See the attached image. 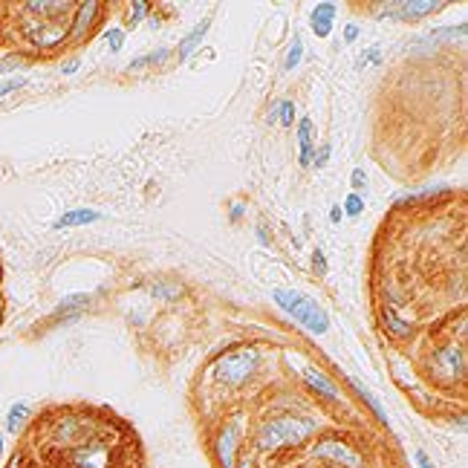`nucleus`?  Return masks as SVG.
<instances>
[{
	"label": "nucleus",
	"instance_id": "nucleus-1",
	"mask_svg": "<svg viewBox=\"0 0 468 468\" xmlns=\"http://www.w3.org/2000/svg\"><path fill=\"white\" fill-rule=\"evenodd\" d=\"M272 295H274V304H278L283 312L292 315V318H295L301 327H307L309 333L324 336L327 329H329V318L324 315V309L315 304V301H309V298H304V295L292 292V289H274Z\"/></svg>",
	"mask_w": 468,
	"mask_h": 468
},
{
	"label": "nucleus",
	"instance_id": "nucleus-2",
	"mask_svg": "<svg viewBox=\"0 0 468 468\" xmlns=\"http://www.w3.org/2000/svg\"><path fill=\"white\" fill-rule=\"evenodd\" d=\"M315 425L309 419H298V417H281V419H272L264 431H260V448H281V445H292L301 443Z\"/></svg>",
	"mask_w": 468,
	"mask_h": 468
},
{
	"label": "nucleus",
	"instance_id": "nucleus-3",
	"mask_svg": "<svg viewBox=\"0 0 468 468\" xmlns=\"http://www.w3.org/2000/svg\"><path fill=\"white\" fill-rule=\"evenodd\" d=\"M255 364H257L255 350H234V353L223 355V359L217 362L214 376H217L220 384H240V382L249 379Z\"/></svg>",
	"mask_w": 468,
	"mask_h": 468
},
{
	"label": "nucleus",
	"instance_id": "nucleus-4",
	"mask_svg": "<svg viewBox=\"0 0 468 468\" xmlns=\"http://www.w3.org/2000/svg\"><path fill=\"white\" fill-rule=\"evenodd\" d=\"M315 457L321 460H333L344 468H362V454H355L350 445L338 443V439H324V443L315 448Z\"/></svg>",
	"mask_w": 468,
	"mask_h": 468
},
{
	"label": "nucleus",
	"instance_id": "nucleus-5",
	"mask_svg": "<svg viewBox=\"0 0 468 468\" xmlns=\"http://www.w3.org/2000/svg\"><path fill=\"white\" fill-rule=\"evenodd\" d=\"M336 3H315V9H312V30H315V35L318 38H327L329 32H333V18H336Z\"/></svg>",
	"mask_w": 468,
	"mask_h": 468
},
{
	"label": "nucleus",
	"instance_id": "nucleus-6",
	"mask_svg": "<svg viewBox=\"0 0 468 468\" xmlns=\"http://www.w3.org/2000/svg\"><path fill=\"white\" fill-rule=\"evenodd\" d=\"M102 214L99 211H93V209H73V211H67V214H61L58 220H55V229H70V226H87V223H95Z\"/></svg>",
	"mask_w": 468,
	"mask_h": 468
},
{
	"label": "nucleus",
	"instance_id": "nucleus-7",
	"mask_svg": "<svg viewBox=\"0 0 468 468\" xmlns=\"http://www.w3.org/2000/svg\"><path fill=\"white\" fill-rule=\"evenodd\" d=\"M298 145H301V156H298V162L304 165H312V121L309 119H301L298 121Z\"/></svg>",
	"mask_w": 468,
	"mask_h": 468
},
{
	"label": "nucleus",
	"instance_id": "nucleus-8",
	"mask_svg": "<svg viewBox=\"0 0 468 468\" xmlns=\"http://www.w3.org/2000/svg\"><path fill=\"white\" fill-rule=\"evenodd\" d=\"M304 379H307V384L312 390H318V393H324L327 399H338V388L333 382H329L324 373H318V370H312V367H307L304 370Z\"/></svg>",
	"mask_w": 468,
	"mask_h": 468
},
{
	"label": "nucleus",
	"instance_id": "nucleus-9",
	"mask_svg": "<svg viewBox=\"0 0 468 468\" xmlns=\"http://www.w3.org/2000/svg\"><path fill=\"white\" fill-rule=\"evenodd\" d=\"M234 448H237V428H226L220 436V463L223 468H234Z\"/></svg>",
	"mask_w": 468,
	"mask_h": 468
},
{
	"label": "nucleus",
	"instance_id": "nucleus-10",
	"mask_svg": "<svg viewBox=\"0 0 468 468\" xmlns=\"http://www.w3.org/2000/svg\"><path fill=\"white\" fill-rule=\"evenodd\" d=\"M209 26H211V21H202L200 26H194V30L185 35V40L180 44V58H188V55L202 44V38H205V32H209Z\"/></svg>",
	"mask_w": 468,
	"mask_h": 468
},
{
	"label": "nucleus",
	"instance_id": "nucleus-11",
	"mask_svg": "<svg viewBox=\"0 0 468 468\" xmlns=\"http://www.w3.org/2000/svg\"><path fill=\"white\" fill-rule=\"evenodd\" d=\"M443 9V3H436V0H414V3H399V12H405L408 18H422V15H431V12Z\"/></svg>",
	"mask_w": 468,
	"mask_h": 468
},
{
	"label": "nucleus",
	"instance_id": "nucleus-12",
	"mask_svg": "<svg viewBox=\"0 0 468 468\" xmlns=\"http://www.w3.org/2000/svg\"><path fill=\"white\" fill-rule=\"evenodd\" d=\"M26 419H30V405H23V402L12 405V408H9V414H6V431H9V434L21 431V425H23Z\"/></svg>",
	"mask_w": 468,
	"mask_h": 468
},
{
	"label": "nucleus",
	"instance_id": "nucleus-13",
	"mask_svg": "<svg viewBox=\"0 0 468 468\" xmlns=\"http://www.w3.org/2000/svg\"><path fill=\"white\" fill-rule=\"evenodd\" d=\"M353 388H355V393H359V396L364 399V402L370 405V410H373V414H376V419H379V422H384V425H388V414H384V408L379 405V399H376L373 393H370V390L364 388V384H362L359 379H353Z\"/></svg>",
	"mask_w": 468,
	"mask_h": 468
},
{
	"label": "nucleus",
	"instance_id": "nucleus-14",
	"mask_svg": "<svg viewBox=\"0 0 468 468\" xmlns=\"http://www.w3.org/2000/svg\"><path fill=\"white\" fill-rule=\"evenodd\" d=\"M87 304H90V298H87V295H70V298H64L61 304H58V315H61V312H70V309H75V312H78V309H84Z\"/></svg>",
	"mask_w": 468,
	"mask_h": 468
},
{
	"label": "nucleus",
	"instance_id": "nucleus-15",
	"mask_svg": "<svg viewBox=\"0 0 468 468\" xmlns=\"http://www.w3.org/2000/svg\"><path fill=\"white\" fill-rule=\"evenodd\" d=\"M99 6L95 3H84V6H78V18H75V26H73V35H81V30H84V26L90 23V12H95Z\"/></svg>",
	"mask_w": 468,
	"mask_h": 468
},
{
	"label": "nucleus",
	"instance_id": "nucleus-16",
	"mask_svg": "<svg viewBox=\"0 0 468 468\" xmlns=\"http://www.w3.org/2000/svg\"><path fill=\"white\" fill-rule=\"evenodd\" d=\"M384 321H388V329H390L393 336H408V333H410V324H402V321H399V315H396L393 309L384 312Z\"/></svg>",
	"mask_w": 468,
	"mask_h": 468
},
{
	"label": "nucleus",
	"instance_id": "nucleus-17",
	"mask_svg": "<svg viewBox=\"0 0 468 468\" xmlns=\"http://www.w3.org/2000/svg\"><path fill=\"white\" fill-rule=\"evenodd\" d=\"M344 214H347V217H359L362 211H364V200L359 197V194H350L347 197V202H344V209H341Z\"/></svg>",
	"mask_w": 468,
	"mask_h": 468
},
{
	"label": "nucleus",
	"instance_id": "nucleus-18",
	"mask_svg": "<svg viewBox=\"0 0 468 468\" xmlns=\"http://www.w3.org/2000/svg\"><path fill=\"white\" fill-rule=\"evenodd\" d=\"M278 119L283 128H292V119H295V104L292 102H281L278 104Z\"/></svg>",
	"mask_w": 468,
	"mask_h": 468
},
{
	"label": "nucleus",
	"instance_id": "nucleus-19",
	"mask_svg": "<svg viewBox=\"0 0 468 468\" xmlns=\"http://www.w3.org/2000/svg\"><path fill=\"white\" fill-rule=\"evenodd\" d=\"M301 55H304V44L295 38L292 40V49H289V55H286V70H292V67H298L301 64Z\"/></svg>",
	"mask_w": 468,
	"mask_h": 468
},
{
	"label": "nucleus",
	"instance_id": "nucleus-20",
	"mask_svg": "<svg viewBox=\"0 0 468 468\" xmlns=\"http://www.w3.org/2000/svg\"><path fill=\"white\" fill-rule=\"evenodd\" d=\"M107 44H110V49H113V52H119L121 47H125V32H121V30H107Z\"/></svg>",
	"mask_w": 468,
	"mask_h": 468
},
{
	"label": "nucleus",
	"instance_id": "nucleus-21",
	"mask_svg": "<svg viewBox=\"0 0 468 468\" xmlns=\"http://www.w3.org/2000/svg\"><path fill=\"white\" fill-rule=\"evenodd\" d=\"M23 87V78H6V81H0V99L3 95H9V93H15V90H21Z\"/></svg>",
	"mask_w": 468,
	"mask_h": 468
},
{
	"label": "nucleus",
	"instance_id": "nucleus-22",
	"mask_svg": "<svg viewBox=\"0 0 468 468\" xmlns=\"http://www.w3.org/2000/svg\"><path fill=\"white\" fill-rule=\"evenodd\" d=\"M312 162H315V168H324V165L329 162V145H321L318 148V156H312Z\"/></svg>",
	"mask_w": 468,
	"mask_h": 468
},
{
	"label": "nucleus",
	"instance_id": "nucleus-23",
	"mask_svg": "<svg viewBox=\"0 0 468 468\" xmlns=\"http://www.w3.org/2000/svg\"><path fill=\"white\" fill-rule=\"evenodd\" d=\"M355 38H359V26H355V23H347V26H344V44H353Z\"/></svg>",
	"mask_w": 468,
	"mask_h": 468
},
{
	"label": "nucleus",
	"instance_id": "nucleus-24",
	"mask_svg": "<svg viewBox=\"0 0 468 468\" xmlns=\"http://www.w3.org/2000/svg\"><path fill=\"white\" fill-rule=\"evenodd\" d=\"M312 266H315V272H327V260H324V252H321V249H315V255H312Z\"/></svg>",
	"mask_w": 468,
	"mask_h": 468
},
{
	"label": "nucleus",
	"instance_id": "nucleus-25",
	"mask_svg": "<svg viewBox=\"0 0 468 468\" xmlns=\"http://www.w3.org/2000/svg\"><path fill=\"white\" fill-rule=\"evenodd\" d=\"M145 12H148V3H133V21L130 23H139L145 18Z\"/></svg>",
	"mask_w": 468,
	"mask_h": 468
},
{
	"label": "nucleus",
	"instance_id": "nucleus-26",
	"mask_svg": "<svg viewBox=\"0 0 468 468\" xmlns=\"http://www.w3.org/2000/svg\"><path fill=\"white\" fill-rule=\"evenodd\" d=\"M417 465L419 468H434V463L428 460V454H425V451H417Z\"/></svg>",
	"mask_w": 468,
	"mask_h": 468
},
{
	"label": "nucleus",
	"instance_id": "nucleus-27",
	"mask_svg": "<svg viewBox=\"0 0 468 468\" xmlns=\"http://www.w3.org/2000/svg\"><path fill=\"white\" fill-rule=\"evenodd\" d=\"M329 220H333V223H341V220H344L341 205H333V209H329Z\"/></svg>",
	"mask_w": 468,
	"mask_h": 468
},
{
	"label": "nucleus",
	"instance_id": "nucleus-28",
	"mask_svg": "<svg viewBox=\"0 0 468 468\" xmlns=\"http://www.w3.org/2000/svg\"><path fill=\"white\" fill-rule=\"evenodd\" d=\"M353 188H364V171H353Z\"/></svg>",
	"mask_w": 468,
	"mask_h": 468
},
{
	"label": "nucleus",
	"instance_id": "nucleus-29",
	"mask_svg": "<svg viewBox=\"0 0 468 468\" xmlns=\"http://www.w3.org/2000/svg\"><path fill=\"white\" fill-rule=\"evenodd\" d=\"M243 211H246L243 205H234V209H231V220H240V217H243Z\"/></svg>",
	"mask_w": 468,
	"mask_h": 468
},
{
	"label": "nucleus",
	"instance_id": "nucleus-30",
	"mask_svg": "<svg viewBox=\"0 0 468 468\" xmlns=\"http://www.w3.org/2000/svg\"><path fill=\"white\" fill-rule=\"evenodd\" d=\"M75 70H78V61H73V64H67V67H64V73H75Z\"/></svg>",
	"mask_w": 468,
	"mask_h": 468
},
{
	"label": "nucleus",
	"instance_id": "nucleus-31",
	"mask_svg": "<svg viewBox=\"0 0 468 468\" xmlns=\"http://www.w3.org/2000/svg\"><path fill=\"white\" fill-rule=\"evenodd\" d=\"M0 454H3V436H0Z\"/></svg>",
	"mask_w": 468,
	"mask_h": 468
},
{
	"label": "nucleus",
	"instance_id": "nucleus-32",
	"mask_svg": "<svg viewBox=\"0 0 468 468\" xmlns=\"http://www.w3.org/2000/svg\"><path fill=\"white\" fill-rule=\"evenodd\" d=\"M240 468H252V465L249 463H240Z\"/></svg>",
	"mask_w": 468,
	"mask_h": 468
}]
</instances>
